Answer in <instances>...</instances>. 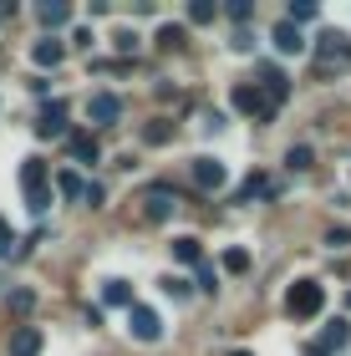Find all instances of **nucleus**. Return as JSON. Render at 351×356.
Segmentation results:
<instances>
[{
	"mask_svg": "<svg viewBox=\"0 0 351 356\" xmlns=\"http://www.w3.org/2000/svg\"><path fill=\"white\" fill-rule=\"evenodd\" d=\"M21 193H26L31 214H46V209H51V168H46V158H26L21 163Z\"/></svg>",
	"mask_w": 351,
	"mask_h": 356,
	"instance_id": "f257e3e1",
	"label": "nucleus"
},
{
	"mask_svg": "<svg viewBox=\"0 0 351 356\" xmlns=\"http://www.w3.org/2000/svg\"><path fill=\"white\" fill-rule=\"evenodd\" d=\"M321 305H326V285L321 280H291V290H285V316H295V321H311V316H321Z\"/></svg>",
	"mask_w": 351,
	"mask_h": 356,
	"instance_id": "f03ea898",
	"label": "nucleus"
},
{
	"mask_svg": "<svg viewBox=\"0 0 351 356\" xmlns=\"http://www.w3.org/2000/svg\"><path fill=\"white\" fill-rule=\"evenodd\" d=\"M127 331H133V341H163V316L153 305H133L127 311Z\"/></svg>",
	"mask_w": 351,
	"mask_h": 356,
	"instance_id": "7ed1b4c3",
	"label": "nucleus"
},
{
	"mask_svg": "<svg viewBox=\"0 0 351 356\" xmlns=\"http://www.w3.org/2000/svg\"><path fill=\"white\" fill-rule=\"evenodd\" d=\"M260 92H265V102H270V112H275L285 97H291V76H285L275 61H260Z\"/></svg>",
	"mask_w": 351,
	"mask_h": 356,
	"instance_id": "20e7f679",
	"label": "nucleus"
},
{
	"mask_svg": "<svg viewBox=\"0 0 351 356\" xmlns=\"http://www.w3.org/2000/svg\"><path fill=\"white\" fill-rule=\"evenodd\" d=\"M194 184L204 188V193H219L229 184V168L219 163V158H194Z\"/></svg>",
	"mask_w": 351,
	"mask_h": 356,
	"instance_id": "39448f33",
	"label": "nucleus"
},
{
	"mask_svg": "<svg viewBox=\"0 0 351 356\" xmlns=\"http://www.w3.org/2000/svg\"><path fill=\"white\" fill-rule=\"evenodd\" d=\"M87 118H92V127H113L117 118H122V97H113V92H97L87 102Z\"/></svg>",
	"mask_w": 351,
	"mask_h": 356,
	"instance_id": "423d86ee",
	"label": "nucleus"
},
{
	"mask_svg": "<svg viewBox=\"0 0 351 356\" xmlns=\"http://www.w3.org/2000/svg\"><path fill=\"white\" fill-rule=\"evenodd\" d=\"M36 138H67V102H46L41 107V122H36Z\"/></svg>",
	"mask_w": 351,
	"mask_h": 356,
	"instance_id": "0eeeda50",
	"label": "nucleus"
},
{
	"mask_svg": "<svg viewBox=\"0 0 351 356\" xmlns=\"http://www.w3.org/2000/svg\"><path fill=\"white\" fill-rule=\"evenodd\" d=\"M234 112H250V118H270V102H265V92L254 87V82H245V87H234Z\"/></svg>",
	"mask_w": 351,
	"mask_h": 356,
	"instance_id": "6e6552de",
	"label": "nucleus"
},
{
	"mask_svg": "<svg viewBox=\"0 0 351 356\" xmlns=\"http://www.w3.org/2000/svg\"><path fill=\"white\" fill-rule=\"evenodd\" d=\"M31 61H36V67H61V61H67V41L41 36L36 46H31Z\"/></svg>",
	"mask_w": 351,
	"mask_h": 356,
	"instance_id": "1a4fd4ad",
	"label": "nucleus"
},
{
	"mask_svg": "<svg viewBox=\"0 0 351 356\" xmlns=\"http://www.w3.org/2000/svg\"><path fill=\"white\" fill-rule=\"evenodd\" d=\"M142 214H148L153 224H163L173 214V188H148L142 193Z\"/></svg>",
	"mask_w": 351,
	"mask_h": 356,
	"instance_id": "9d476101",
	"label": "nucleus"
},
{
	"mask_svg": "<svg viewBox=\"0 0 351 356\" xmlns=\"http://www.w3.org/2000/svg\"><path fill=\"white\" fill-rule=\"evenodd\" d=\"M41 346H46V336H41L36 326H15V336H10V356H41Z\"/></svg>",
	"mask_w": 351,
	"mask_h": 356,
	"instance_id": "9b49d317",
	"label": "nucleus"
},
{
	"mask_svg": "<svg viewBox=\"0 0 351 356\" xmlns=\"http://www.w3.org/2000/svg\"><path fill=\"white\" fill-rule=\"evenodd\" d=\"M316 56L341 61V56H351V41L341 36V31H321V36H316Z\"/></svg>",
	"mask_w": 351,
	"mask_h": 356,
	"instance_id": "f8f14e48",
	"label": "nucleus"
},
{
	"mask_svg": "<svg viewBox=\"0 0 351 356\" xmlns=\"http://www.w3.org/2000/svg\"><path fill=\"white\" fill-rule=\"evenodd\" d=\"M346 341H351V326H346V321H326V331H321V346H311V351H321V356H326V351H341Z\"/></svg>",
	"mask_w": 351,
	"mask_h": 356,
	"instance_id": "ddd939ff",
	"label": "nucleus"
},
{
	"mask_svg": "<svg viewBox=\"0 0 351 356\" xmlns=\"http://www.w3.org/2000/svg\"><path fill=\"white\" fill-rule=\"evenodd\" d=\"M173 260H179V265H204V245H199V239L194 234H183V239H173Z\"/></svg>",
	"mask_w": 351,
	"mask_h": 356,
	"instance_id": "4468645a",
	"label": "nucleus"
},
{
	"mask_svg": "<svg viewBox=\"0 0 351 356\" xmlns=\"http://www.w3.org/2000/svg\"><path fill=\"white\" fill-rule=\"evenodd\" d=\"M102 300L117 305V311H133V305H138V300H133V285H127V280H107V285H102Z\"/></svg>",
	"mask_w": 351,
	"mask_h": 356,
	"instance_id": "2eb2a0df",
	"label": "nucleus"
},
{
	"mask_svg": "<svg viewBox=\"0 0 351 356\" xmlns=\"http://www.w3.org/2000/svg\"><path fill=\"white\" fill-rule=\"evenodd\" d=\"M67 148H72L76 163H97V138H92V133H72Z\"/></svg>",
	"mask_w": 351,
	"mask_h": 356,
	"instance_id": "dca6fc26",
	"label": "nucleus"
},
{
	"mask_svg": "<svg viewBox=\"0 0 351 356\" xmlns=\"http://www.w3.org/2000/svg\"><path fill=\"white\" fill-rule=\"evenodd\" d=\"M275 46H280L285 56H300V51H306V41H300V31H295L291 21H280V26H275Z\"/></svg>",
	"mask_w": 351,
	"mask_h": 356,
	"instance_id": "f3484780",
	"label": "nucleus"
},
{
	"mask_svg": "<svg viewBox=\"0 0 351 356\" xmlns=\"http://www.w3.org/2000/svg\"><path fill=\"white\" fill-rule=\"evenodd\" d=\"M173 133H179L173 122H148L142 127V143H148V148H163V143H173Z\"/></svg>",
	"mask_w": 351,
	"mask_h": 356,
	"instance_id": "a211bd4d",
	"label": "nucleus"
},
{
	"mask_svg": "<svg viewBox=\"0 0 351 356\" xmlns=\"http://www.w3.org/2000/svg\"><path fill=\"white\" fill-rule=\"evenodd\" d=\"M41 15V26H61V21H72V6H61V0H46V6H36Z\"/></svg>",
	"mask_w": 351,
	"mask_h": 356,
	"instance_id": "6ab92c4d",
	"label": "nucleus"
},
{
	"mask_svg": "<svg viewBox=\"0 0 351 356\" xmlns=\"http://www.w3.org/2000/svg\"><path fill=\"white\" fill-rule=\"evenodd\" d=\"M56 188L67 193V199H82V193H87V184H82V173H76V168H67V173H56Z\"/></svg>",
	"mask_w": 351,
	"mask_h": 356,
	"instance_id": "aec40b11",
	"label": "nucleus"
},
{
	"mask_svg": "<svg viewBox=\"0 0 351 356\" xmlns=\"http://www.w3.org/2000/svg\"><path fill=\"white\" fill-rule=\"evenodd\" d=\"M260 193H270V178H265V173H250V178H245V188H239L234 199L245 204V199H260Z\"/></svg>",
	"mask_w": 351,
	"mask_h": 356,
	"instance_id": "412c9836",
	"label": "nucleus"
},
{
	"mask_svg": "<svg viewBox=\"0 0 351 356\" xmlns=\"http://www.w3.org/2000/svg\"><path fill=\"white\" fill-rule=\"evenodd\" d=\"M188 21H194V26H209V21H214V6H209V0H188Z\"/></svg>",
	"mask_w": 351,
	"mask_h": 356,
	"instance_id": "4be33fe9",
	"label": "nucleus"
},
{
	"mask_svg": "<svg viewBox=\"0 0 351 356\" xmlns=\"http://www.w3.org/2000/svg\"><path fill=\"white\" fill-rule=\"evenodd\" d=\"M225 270L229 275H245L250 270V250H225Z\"/></svg>",
	"mask_w": 351,
	"mask_h": 356,
	"instance_id": "5701e85b",
	"label": "nucleus"
},
{
	"mask_svg": "<svg viewBox=\"0 0 351 356\" xmlns=\"http://www.w3.org/2000/svg\"><path fill=\"white\" fill-rule=\"evenodd\" d=\"M158 46L179 51V46H183V26H158Z\"/></svg>",
	"mask_w": 351,
	"mask_h": 356,
	"instance_id": "b1692460",
	"label": "nucleus"
},
{
	"mask_svg": "<svg viewBox=\"0 0 351 356\" xmlns=\"http://www.w3.org/2000/svg\"><path fill=\"white\" fill-rule=\"evenodd\" d=\"M285 168H295V173H300V168H311V148H306V143H295V148L285 153Z\"/></svg>",
	"mask_w": 351,
	"mask_h": 356,
	"instance_id": "393cba45",
	"label": "nucleus"
},
{
	"mask_svg": "<svg viewBox=\"0 0 351 356\" xmlns=\"http://www.w3.org/2000/svg\"><path fill=\"white\" fill-rule=\"evenodd\" d=\"M295 21H316V0H295V6H291V26Z\"/></svg>",
	"mask_w": 351,
	"mask_h": 356,
	"instance_id": "a878e982",
	"label": "nucleus"
},
{
	"mask_svg": "<svg viewBox=\"0 0 351 356\" xmlns=\"http://www.w3.org/2000/svg\"><path fill=\"white\" fill-rule=\"evenodd\" d=\"M113 46H117L122 56H133V51H138V36H133V31H117V36H113Z\"/></svg>",
	"mask_w": 351,
	"mask_h": 356,
	"instance_id": "bb28decb",
	"label": "nucleus"
},
{
	"mask_svg": "<svg viewBox=\"0 0 351 356\" xmlns=\"http://www.w3.org/2000/svg\"><path fill=\"white\" fill-rule=\"evenodd\" d=\"M6 254H15V234H10V224L0 219V260H6Z\"/></svg>",
	"mask_w": 351,
	"mask_h": 356,
	"instance_id": "cd10ccee",
	"label": "nucleus"
},
{
	"mask_svg": "<svg viewBox=\"0 0 351 356\" xmlns=\"http://www.w3.org/2000/svg\"><path fill=\"white\" fill-rule=\"evenodd\" d=\"M229 46H234L239 56H250V51H254V36H250V31H234V41H229Z\"/></svg>",
	"mask_w": 351,
	"mask_h": 356,
	"instance_id": "c85d7f7f",
	"label": "nucleus"
},
{
	"mask_svg": "<svg viewBox=\"0 0 351 356\" xmlns=\"http://www.w3.org/2000/svg\"><path fill=\"white\" fill-rule=\"evenodd\" d=\"M31 305H36V296H31V290H15V296H10V311H31Z\"/></svg>",
	"mask_w": 351,
	"mask_h": 356,
	"instance_id": "c756f323",
	"label": "nucleus"
},
{
	"mask_svg": "<svg viewBox=\"0 0 351 356\" xmlns=\"http://www.w3.org/2000/svg\"><path fill=\"white\" fill-rule=\"evenodd\" d=\"M225 10H229V21H250V0H229Z\"/></svg>",
	"mask_w": 351,
	"mask_h": 356,
	"instance_id": "7c9ffc66",
	"label": "nucleus"
},
{
	"mask_svg": "<svg viewBox=\"0 0 351 356\" xmlns=\"http://www.w3.org/2000/svg\"><path fill=\"white\" fill-rule=\"evenodd\" d=\"M326 245H336V250L351 245V229H331V234H326Z\"/></svg>",
	"mask_w": 351,
	"mask_h": 356,
	"instance_id": "2f4dec72",
	"label": "nucleus"
},
{
	"mask_svg": "<svg viewBox=\"0 0 351 356\" xmlns=\"http://www.w3.org/2000/svg\"><path fill=\"white\" fill-rule=\"evenodd\" d=\"M229 356H250V351H229Z\"/></svg>",
	"mask_w": 351,
	"mask_h": 356,
	"instance_id": "473e14b6",
	"label": "nucleus"
}]
</instances>
